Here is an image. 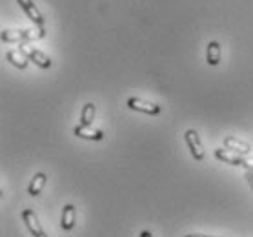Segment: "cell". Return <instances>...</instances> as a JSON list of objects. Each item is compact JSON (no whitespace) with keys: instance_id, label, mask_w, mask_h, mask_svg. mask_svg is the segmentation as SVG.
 Instances as JSON below:
<instances>
[{"instance_id":"9c48e42d","label":"cell","mask_w":253,"mask_h":237,"mask_svg":"<svg viewBox=\"0 0 253 237\" xmlns=\"http://www.w3.org/2000/svg\"><path fill=\"white\" fill-rule=\"evenodd\" d=\"M224 146L228 150L241 153V155H250V151H252V146L248 144V142H244V141L237 139V137H226Z\"/></svg>"},{"instance_id":"52a82bcc","label":"cell","mask_w":253,"mask_h":237,"mask_svg":"<svg viewBox=\"0 0 253 237\" xmlns=\"http://www.w3.org/2000/svg\"><path fill=\"white\" fill-rule=\"evenodd\" d=\"M75 135L77 137H81V139H86V141H102L104 139V133L100 130L93 126H86V124H79L75 128Z\"/></svg>"},{"instance_id":"9a60e30c","label":"cell","mask_w":253,"mask_h":237,"mask_svg":"<svg viewBox=\"0 0 253 237\" xmlns=\"http://www.w3.org/2000/svg\"><path fill=\"white\" fill-rule=\"evenodd\" d=\"M242 166L248 168V170H253V157H244V164Z\"/></svg>"},{"instance_id":"277c9868","label":"cell","mask_w":253,"mask_h":237,"mask_svg":"<svg viewBox=\"0 0 253 237\" xmlns=\"http://www.w3.org/2000/svg\"><path fill=\"white\" fill-rule=\"evenodd\" d=\"M184 137H186V144L190 148L193 159H195V161H202V159H204V148H202L201 137H199L197 130H188Z\"/></svg>"},{"instance_id":"6da1fadb","label":"cell","mask_w":253,"mask_h":237,"mask_svg":"<svg viewBox=\"0 0 253 237\" xmlns=\"http://www.w3.org/2000/svg\"><path fill=\"white\" fill-rule=\"evenodd\" d=\"M46 35V29L44 26L42 28H29V29H4L0 33V39L2 42H7V44H24V42L29 41H41L42 37Z\"/></svg>"},{"instance_id":"d6986e66","label":"cell","mask_w":253,"mask_h":237,"mask_svg":"<svg viewBox=\"0 0 253 237\" xmlns=\"http://www.w3.org/2000/svg\"><path fill=\"white\" fill-rule=\"evenodd\" d=\"M37 237H47V236H46V234H44V232H42V234H39V236H37Z\"/></svg>"},{"instance_id":"2e32d148","label":"cell","mask_w":253,"mask_h":237,"mask_svg":"<svg viewBox=\"0 0 253 237\" xmlns=\"http://www.w3.org/2000/svg\"><path fill=\"white\" fill-rule=\"evenodd\" d=\"M246 179H248V183H250V186H252V190H253V172L252 170H248L246 172Z\"/></svg>"},{"instance_id":"5b68a950","label":"cell","mask_w":253,"mask_h":237,"mask_svg":"<svg viewBox=\"0 0 253 237\" xmlns=\"http://www.w3.org/2000/svg\"><path fill=\"white\" fill-rule=\"evenodd\" d=\"M17 2L20 4V7H22L24 11H26V15H28L39 28L44 26V17H42V13L39 11V7L33 4V0H17Z\"/></svg>"},{"instance_id":"7c38bea8","label":"cell","mask_w":253,"mask_h":237,"mask_svg":"<svg viewBox=\"0 0 253 237\" xmlns=\"http://www.w3.org/2000/svg\"><path fill=\"white\" fill-rule=\"evenodd\" d=\"M46 181H47L46 174H42V172L35 174V177L31 179V183H29V188H28L29 195H31V197L39 195V193L42 191V188H44V185H46Z\"/></svg>"},{"instance_id":"8fae6325","label":"cell","mask_w":253,"mask_h":237,"mask_svg":"<svg viewBox=\"0 0 253 237\" xmlns=\"http://www.w3.org/2000/svg\"><path fill=\"white\" fill-rule=\"evenodd\" d=\"M6 58L15 66V68H18V70H26V68H28L29 58L26 57L20 49H9V51L6 53Z\"/></svg>"},{"instance_id":"8992f818","label":"cell","mask_w":253,"mask_h":237,"mask_svg":"<svg viewBox=\"0 0 253 237\" xmlns=\"http://www.w3.org/2000/svg\"><path fill=\"white\" fill-rule=\"evenodd\" d=\"M215 157L219 159V161H224L228 164H233V166H242L244 164V157L241 153H237V151H231L228 148H219V150H215Z\"/></svg>"},{"instance_id":"e0dca14e","label":"cell","mask_w":253,"mask_h":237,"mask_svg":"<svg viewBox=\"0 0 253 237\" xmlns=\"http://www.w3.org/2000/svg\"><path fill=\"white\" fill-rule=\"evenodd\" d=\"M186 237H219V236H202V234H190V236Z\"/></svg>"},{"instance_id":"5bb4252c","label":"cell","mask_w":253,"mask_h":237,"mask_svg":"<svg viewBox=\"0 0 253 237\" xmlns=\"http://www.w3.org/2000/svg\"><path fill=\"white\" fill-rule=\"evenodd\" d=\"M95 113H97V108L93 102H87L84 108H82L81 113V124H86V126H93V121H95Z\"/></svg>"},{"instance_id":"3957f363","label":"cell","mask_w":253,"mask_h":237,"mask_svg":"<svg viewBox=\"0 0 253 237\" xmlns=\"http://www.w3.org/2000/svg\"><path fill=\"white\" fill-rule=\"evenodd\" d=\"M127 108L135 111H142V113H148V115H159L161 113V106L155 104V102H148L144 98L131 97L127 98Z\"/></svg>"},{"instance_id":"4fadbf2b","label":"cell","mask_w":253,"mask_h":237,"mask_svg":"<svg viewBox=\"0 0 253 237\" xmlns=\"http://www.w3.org/2000/svg\"><path fill=\"white\" fill-rule=\"evenodd\" d=\"M206 62L210 66H217L220 62V46L219 42H210L206 47Z\"/></svg>"},{"instance_id":"30bf717a","label":"cell","mask_w":253,"mask_h":237,"mask_svg":"<svg viewBox=\"0 0 253 237\" xmlns=\"http://www.w3.org/2000/svg\"><path fill=\"white\" fill-rule=\"evenodd\" d=\"M75 221H77V210L73 204H66L62 210V219H60V226H62L64 230H71L73 226H75Z\"/></svg>"},{"instance_id":"ac0fdd59","label":"cell","mask_w":253,"mask_h":237,"mask_svg":"<svg viewBox=\"0 0 253 237\" xmlns=\"http://www.w3.org/2000/svg\"><path fill=\"white\" fill-rule=\"evenodd\" d=\"M138 237H153V236H151V232L144 230V232H140V236H138Z\"/></svg>"},{"instance_id":"7a4b0ae2","label":"cell","mask_w":253,"mask_h":237,"mask_svg":"<svg viewBox=\"0 0 253 237\" xmlns=\"http://www.w3.org/2000/svg\"><path fill=\"white\" fill-rule=\"evenodd\" d=\"M20 51H22L31 62H35L39 68H42V70L51 68V58L47 57L46 53L39 51L37 47H31V46H28V44H20Z\"/></svg>"},{"instance_id":"ba28073f","label":"cell","mask_w":253,"mask_h":237,"mask_svg":"<svg viewBox=\"0 0 253 237\" xmlns=\"http://www.w3.org/2000/svg\"><path fill=\"white\" fill-rule=\"evenodd\" d=\"M22 219H24V223H26L28 230L31 232V236H33V237H37L39 234H42V232H44L33 210H24V212H22Z\"/></svg>"}]
</instances>
